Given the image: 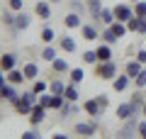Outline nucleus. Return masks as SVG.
<instances>
[{
  "mask_svg": "<svg viewBox=\"0 0 146 139\" xmlns=\"http://www.w3.org/2000/svg\"><path fill=\"white\" fill-rule=\"evenodd\" d=\"M136 134H139V122L134 117L124 120V127L117 129V139H136Z\"/></svg>",
  "mask_w": 146,
  "mask_h": 139,
  "instance_id": "3",
  "label": "nucleus"
},
{
  "mask_svg": "<svg viewBox=\"0 0 146 139\" xmlns=\"http://www.w3.org/2000/svg\"><path fill=\"white\" fill-rule=\"evenodd\" d=\"M15 17H17V12L7 7V10L0 15V20H3V25H5V27H15Z\"/></svg>",
  "mask_w": 146,
  "mask_h": 139,
  "instance_id": "24",
  "label": "nucleus"
},
{
  "mask_svg": "<svg viewBox=\"0 0 146 139\" xmlns=\"http://www.w3.org/2000/svg\"><path fill=\"white\" fill-rule=\"evenodd\" d=\"M98 103L102 105V108H105V105H107V95H105V93H100V95H98Z\"/></svg>",
  "mask_w": 146,
  "mask_h": 139,
  "instance_id": "45",
  "label": "nucleus"
},
{
  "mask_svg": "<svg viewBox=\"0 0 146 139\" xmlns=\"http://www.w3.org/2000/svg\"><path fill=\"white\" fill-rule=\"evenodd\" d=\"M80 37H83L85 41H95L98 39V29H95L93 25H83L80 27Z\"/></svg>",
  "mask_w": 146,
  "mask_h": 139,
  "instance_id": "19",
  "label": "nucleus"
},
{
  "mask_svg": "<svg viewBox=\"0 0 146 139\" xmlns=\"http://www.w3.org/2000/svg\"><path fill=\"white\" fill-rule=\"evenodd\" d=\"M98 129V117H93V122H76V134L78 137H93Z\"/></svg>",
  "mask_w": 146,
  "mask_h": 139,
  "instance_id": "6",
  "label": "nucleus"
},
{
  "mask_svg": "<svg viewBox=\"0 0 146 139\" xmlns=\"http://www.w3.org/2000/svg\"><path fill=\"white\" fill-rule=\"evenodd\" d=\"M100 39H102L105 44H115V41L119 39V37H117L115 32H112V27H105V29H102V34H100Z\"/></svg>",
  "mask_w": 146,
  "mask_h": 139,
  "instance_id": "25",
  "label": "nucleus"
},
{
  "mask_svg": "<svg viewBox=\"0 0 146 139\" xmlns=\"http://www.w3.org/2000/svg\"><path fill=\"white\" fill-rule=\"evenodd\" d=\"M51 98H54V93H42V95H39V105H44V108L49 110V105H51Z\"/></svg>",
  "mask_w": 146,
  "mask_h": 139,
  "instance_id": "35",
  "label": "nucleus"
},
{
  "mask_svg": "<svg viewBox=\"0 0 146 139\" xmlns=\"http://www.w3.org/2000/svg\"><path fill=\"white\" fill-rule=\"evenodd\" d=\"M32 25V17L27 15V12H17V17H15V29H27V27Z\"/></svg>",
  "mask_w": 146,
  "mask_h": 139,
  "instance_id": "18",
  "label": "nucleus"
},
{
  "mask_svg": "<svg viewBox=\"0 0 146 139\" xmlns=\"http://www.w3.org/2000/svg\"><path fill=\"white\" fill-rule=\"evenodd\" d=\"M68 76H71V83L80 86V81L85 78V71H83V68H71V71H68Z\"/></svg>",
  "mask_w": 146,
  "mask_h": 139,
  "instance_id": "27",
  "label": "nucleus"
},
{
  "mask_svg": "<svg viewBox=\"0 0 146 139\" xmlns=\"http://www.w3.org/2000/svg\"><path fill=\"white\" fill-rule=\"evenodd\" d=\"M49 90V83L46 81H39V78H34V86H32V93L34 95H42V93Z\"/></svg>",
  "mask_w": 146,
  "mask_h": 139,
  "instance_id": "28",
  "label": "nucleus"
},
{
  "mask_svg": "<svg viewBox=\"0 0 146 139\" xmlns=\"http://www.w3.org/2000/svg\"><path fill=\"white\" fill-rule=\"evenodd\" d=\"M58 46H61L66 54H73V51H76V39L68 37V34H63V37H58Z\"/></svg>",
  "mask_w": 146,
  "mask_h": 139,
  "instance_id": "14",
  "label": "nucleus"
},
{
  "mask_svg": "<svg viewBox=\"0 0 146 139\" xmlns=\"http://www.w3.org/2000/svg\"><path fill=\"white\" fill-rule=\"evenodd\" d=\"M22 5H25V0H7V7H10V10H15V12H20Z\"/></svg>",
  "mask_w": 146,
  "mask_h": 139,
  "instance_id": "38",
  "label": "nucleus"
},
{
  "mask_svg": "<svg viewBox=\"0 0 146 139\" xmlns=\"http://www.w3.org/2000/svg\"><path fill=\"white\" fill-rule=\"evenodd\" d=\"M5 83H7V73H5V71H0V88L5 86Z\"/></svg>",
  "mask_w": 146,
  "mask_h": 139,
  "instance_id": "46",
  "label": "nucleus"
},
{
  "mask_svg": "<svg viewBox=\"0 0 146 139\" xmlns=\"http://www.w3.org/2000/svg\"><path fill=\"white\" fill-rule=\"evenodd\" d=\"M22 81H27L22 68H12V71H7V83H12V86H20Z\"/></svg>",
  "mask_w": 146,
  "mask_h": 139,
  "instance_id": "17",
  "label": "nucleus"
},
{
  "mask_svg": "<svg viewBox=\"0 0 146 139\" xmlns=\"http://www.w3.org/2000/svg\"><path fill=\"white\" fill-rule=\"evenodd\" d=\"M141 115H144V117H146V103H144V108H141Z\"/></svg>",
  "mask_w": 146,
  "mask_h": 139,
  "instance_id": "48",
  "label": "nucleus"
},
{
  "mask_svg": "<svg viewBox=\"0 0 146 139\" xmlns=\"http://www.w3.org/2000/svg\"><path fill=\"white\" fill-rule=\"evenodd\" d=\"M63 25H66L68 29H78V27H83V20H80L78 12H68V15L63 17Z\"/></svg>",
  "mask_w": 146,
  "mask_h": 139,
  "instance_id": "12",
  "label": "nucleus"
},
{
  "mask_svg": "<svg viewBox=\"0 0 146 139\" xmlns=\"http://www.w3.org/2000/svg\"><path fill=\"white\" fill-rule=\"evenodd\" d=\"M34 12H36L39 17H42V20H49V17H51V5H49L46 0H36Z\"/></svg>",
  "mask_w": 146,
  "mask_h": 139,
  "instance_id": "10",
  "label": "nucleus"
},
{
  "mask_svg": "<svg viewBox=\"0 0 146 139\" xmlns=\"http://www.w3.org/2000/svg\"><path fill=\"white\" fill-rule=\"evenodd\" d=\"M63 98H66L68 103H78V86H76V83L66 86V93H63Z\"/></svg>",
  "mask_w": 146,
  "mask_h": 139,
  "instance_id": "21",
  "label": "nucleus"
},
{
  "mask_svg": "<svg viewBox=\"0 0 146 139\" xmlns=\"http://www.w3.org/2000/svg\"><path fill=\"white\" fill-rule=\"evenodd\" d=\"M88 10H90V15H93V20H98L100 12H102V0H90V3H88Z\"/></svg>",
  "mask_w": 146,
  "mask_h": 139,
  "instance_id": "26",
  "label": "nucleus"
},
{
  "mask_svg": "<svg viewBox=\"0 0 146 139\" xmlns=\"http://www.w3.org/2000/svg\"><path fill=\"white\" fill-rule=\"evenodd\" d=\"M22 71H25V78H27V81H29V78H36V76H39V66H36L34 61L25 63V66H22Z\"/></svg>",
  "mask_w": 146,
  "mask_h": 139,
  "instance_id": "22",
  "label": "nucleus"
},
{
  "mask_svg": "<svg viewBox=\"0 0 146 139\" xmlns=\"http://www.w3.org/2000/svg\"><path fill=\"white\" fill-rule=\"evenodd\" d=\"M0 68H3V71H12V68H17V56L15 54H3V56H0Z\"/></svg>",
  "mask_w": 146,
  "mask_h": 139,
  "instance_id": "9",
  "label": "nucleus"
},
{
  "mask_svg": "<svg viewBox=\"0 0 146 139\" xmlns=\"http://www.w3.org/2000/svg\"><path fill=\"white\" fill-rule=\"evenodd\" d=\"M0 71H3V68H0Z\"/></svg>",
  "mask_w": 146,
  "mask_h": 139,
  "instance_id": "52",
  "label": "nucleus"
},
{
  "mask_svg": "<svg viewBox=\"0 0 146 139\" xmlns=\"http://www.w3.org/2000/svg\"><path fill=\"white\" fill-rule=\"evenodd\" d=\"M117 76V63L115 61H98L95 63V78L100 81H115Z\"/></svg>",
  "mask_w": 146,
  "mask_h": 139,
  "instance_id": "2",
  "label": "nucleus"
},
{
  "mask_svg": "<svg viewBox=\"0 0 146 139\" xmlns=\"http://www.w3.org/2000/svg\"><path fill=\"white\" fill-rule=\"evenodd\" d=\"M127 29H129V32H136V34H139V15H134L129 22H127Z\"/></svg>",
  "mask_w": 146,
  "mask_h": 139,
  "instance_id": "36",
  "label": "nucleus"
},
{
  "mask_svg": "<svg viewBox=\"0 0 146 139\" xmlns=\"http://www.w3.org/2000/svg\"><path fill=\"white\" fill-rule=\"evenodd\" d=\"M42 59H44V61H49V63H51L54 59H56V49H54V46H46V49L42 51Z\"/></svg>",
  "mask_w": 146,
  "mask_h": 139,
  "instance_id": "34",
  "label": "nucleus"
},
{
  "mask_svg": "<svg viewBox=\"0 0 146 139\" xmlns=\"http://www.w3.org/2000/svg\"><path fill=\"white\" fill-rule=\"evenodd\" d=\"M51 139H68V137H66V134H63V132H56V134H54Z\"/></svg>",
  "mask_w": 146,
  "mask_h": 139,
  "instance_id": "47",
  "label": "nucleus"
},
{
  "mask_svg": "<svg viewBox=\"0 0 146 139\" xmlns=\"http://www.w3.org/2000/svg\"><path fill=\"white\" fill-rule=\"evenodd\" d=\"M129 83H131V78L127 76H115V81H112V88H115L117 93H122V90H127V88H129Z\"/></svg>",
  "mask_w": 146,
  "mask_h": 139,
  "instance_id": "15",
  "label": "nucleus"
},
{
  "mask_svg": "<svg viewBox=\"0 0 146 139\" xmlns=\"http://www.w3.org/2000/svg\"><path fill=\"white\" fill-rule=\"evenodd\" d=\"M83 10H85V5L80 3V0H71V12H78V15H80Z\"/></svg>",
  "mask_w": 146,
  "mask_h": 139,
  "instance_id": "39",
  "label": "nucleus"
},
{
  "mask_svg": "<svg viewBox=\"0 0 146 139\" xmlns=\"http://www.w3.org/2000/svg\"><path fill=\"white\" fill-rule=\"evenodd\" d=\"M136 61L146 63V49H139V51H136Z\"/></svg>",
  "mask_w": 146,
  "mask_h": 139,
  "instance_id": "43",
  "label": "nucleus"
},
{
  "mask_svg": "<svg viewBox=\"0 0 146 139\" xmlns=\"http://www.w3.org/2000/svg\"><path fill=\"white\" fill-rule=\"evenodd\" d=\"M95 51H98V61H112V44H100Z\"/></svg>",
  "mask_w": 146,
  "mask_h": 139,
  "instance_id": "16",
  "label": "nucleus"
},
{
  "mask_svg": "<svg viewBox=\"0 0 146 139\" xmlns=\"http://www.w3.org/2000/svg\"><path fill=\"white\" fill-rule=\"evenodd\" d=\"M39 39H42L44 44H51V41L56 39V34H54V29H51V27H44V29H42V34H39Z\"/></svg>",
  "mask_w": 146,
  "mask_h": 139,
  "instance_id": "31",
  "label": "nucleus"
},
{
  "mask_svg": "<svg viewBox=\"0 0 146 139\" xmlns=\"http://www.w3.org/2000/svg\"><path fill=\"white\" fill-rule=\"evenodd\" d=\"M78 110H80L78 103H68V105H63L58 112H61V120H68V115H71V112H78Z\"/></svg>",
  "mask_w": 146,
  "mask_h": 139,
  "instance_id": "29",
  "label": "nucleus"
},
{
  "mask_svg": "<svg viewBox=\"0 0 146 139\" xmlns=\"http://www.w3.org/2000/svg\"><path fill=\"white\" fill-rule=\"evenodd\" d=\"M100 22H102L105 27H110L112 22H115V10H107V7H102V12H100V17H98Z\"/></svg>",
  "mask_w": 146,
  "mask_h": 139,
  "instance_id": "23",
  "label": "nucleus"
},
{
  "mask_svg": "<svg viewBox=\"0 0 146 139\" xmlns=\"http://www.w3.org/2000/svg\"><path fill=\"white\" fill-rule=\"evenodd\" d=\"M51 68H54L56 73H66V71H71V68H68V63L63 61V59H54V61H51Z\"/></svg>",
  "mask_w": 146,
  "mask_h": 139,
  "instance_id": "32",
  "label": "nucleus"
},
{
  "mask_svg": "<svg viewBox=\"0 0 146 139\" xmlns=\"http://www.w3.org/2000/svg\"><path fill=\"white\" fill-rule=\"evenodd\" d=\"M129 103L134 105V110H136V112H141V108H144L146 98H144V95H141V93H134V95H131V100H129Z\"/></svg>",
  "mask_w": 146,
  "mask_h": 139,
  "instance_id": "30",
  "label": "nucleus"
},
{
  "mask_svg": "<svg viewBox=\"0 0 146 139\" xmlns=\"http://www.w3.org/2000/svg\"><path fill=\"white\" fill-rule=\"evenodd\" d=\"M51 3H63V0H51Z\"/></svg>",
  "mask_w": 146,
  "mask_h": 139,
  "instance_id": "49",
  "label": "nucleus"
},
{
  "mask_svg": "<svg viewBox=\"0 0 146 139\" xmlns=\"http://www.w3.org/2000/svg\"><path fill=\"white\" fill-rule=\"evenodd\" d=\"M83 61L85 63H98V51H83Z\"/></svg>",
  "mask_w": 146,
  "mask_h": 139,
  "instance_id": "37",
  "label": "nucleus"
},
{
  "mask_svg": "<svg viewBox=\"0 0 146 139\" xmlns=\"http://www.w3.org/2000/svg\"><path fill=\"white\" fill-rule=\"evenodd\" d=\"M134 15L146 17V0H136V3H134Z\"/></svg>",
  "mask_w": 146,
  "mask_h": 139,
  "instance_id": "33",
  "label": "nucleus"
},
{
  "mask_svg": "<svg viewBox=\"0 0 146 139\" xmlns=\"http://www.w3.org/2000/svg\"><path fill=\"white\" fill-rule=\"evenodd\" d=\"M134 83H136V88H144V86H146V71H141L139 76L134 78Z\"/></svg>",
  "mask_w": 146,
  "mask_h": 139,
  "instance_id": "41",
  "label": "nucleus"
},
{
  "mask_svg": "<svg viewBox=\"0 0 146 139\" xmlns=\"http://www.w3.org/2000/svg\"><path fill=\"white\" fill-rule=\"evenodd\" d=\"M112 10H115V20H119V22H129L134 17V7L127 5V3H117Z\"/></svg>",
  "mask_w": 146,
  "mask_h": 139,
  "instance_id": "4",
  "label": "nucleus"
},
{
  "mask_svg": "<svg viewBox=\"0 0 146 139\" xmlns=\"http://www.w3.org/2000/svg\"><path fill=\"white\" fill-rule=\"evenodd\" d=\"M141 66H144V63H141V61H136V59H134V61H129V63H127V66H124V73H127V76L131 78V81H134V78L139 76L141 71H144V68H141Z\"/></svg>",
  "mask_w": 146,
  "mask_h": 139,
  "instance_id": "13",
  "label": "nucleus"
},
{
  "mask_svg": "<svg viewBox=\"0 0 146 139\" xmlns=\"http://www.w3.org/2000/svg\"><path fill=\"white\" fill-rule=\"evenodd\" d=\"M139 34H146V17H139Z\"/></svg>",
  "mask_w": 146,
  "mask_h": 139,
  "instance_id": "44",
  "label": "nucleus"
},
{
  "mask_svg": "<svg viewBox=\"0 0 146 139\" xmlns=\"http://www.w3.org/2000/svg\"><path fill=\"white\" fill-rule=\"evenodd\" d=\"M0 98H3V100H10V103H15L20 95H17V90H15V86H12V83H5V86L0 88Z\"/></svg>",
  "mask_w": 146,
  "mask_h": 139,
  "instance_id": "11",
  "label": "nucleus"
},
{
  "mask_svg": "<svg viewBox=\"0 0 146 139\" xmlns=\"http://www.w3.org/2000/svg\"><path fill=\"white\" fill-rule=\"evenodd\" d=\"M49 93H54V95H63V93H66V83H63L61 78L51 81V83H49Z\"/></svg>",
  "mask_w": 146,
  "mask_h": 139,
  "instance_id": "20",
  "label": "nucleus"
},
{
  "mask_svg": "<svg viewBox=\"0 0 146 139\" xmlns=\"http://www.w3.org/2000/svg\"><path fill=\"white\" fill-rule=\"evenodd\" d=\"M83 110L90 115V117H100V115H102V105L98 103V98H90V100H85V103H83Z\"/></svg>",
  "mask_w": 146,
  "mask_h": 139,
  "instance_id": "8",
  "label": "nucleus"
},
{
  "mask_svg": "<svg viewBox=\"0 0 146 139\" xmlns=\"http://www.w3.org/2000/svg\"><path fill=\"white\" fill-rule=\"evenodd\" d=\"M44 117H46V108L36 103L34 108H32V112H29V122H32V127H39V124L44 122Z\"/></svg>",
  "mask_w": 146,
  "mask_h": 139,
  "instance_id": "7",
  "label": "nucleus"
},
{
  "mask_svg": "<svg viewBox=\"0 0 146 139\" xmlns=\"http://www.w3.org/2000/svg\"><path fill=\"white\" fill-rule=\"evenodd\" d=\"M83 139H90V137H83Z\"/></svg>",
  "mask_w": 146,
  "mask_h": 139,
  "instance_id": "51",
  "label": "nucleus"
},
{
  "mask_svg": "<svg viewBox=\"0 0 146 139\" xmlns=\"http://www.w3.org/2000/svg\"><path fill=\"white\" fill-rule=\"evenodd\" d=\"M20 139H42V134L36 132V129H29V132H22Z\"/></svg>",
  "mask_w": 146,
  "mask_h": 139,
  "instance_id": "40",
  "label": "nucleus"
},
{
  "mask_svg": "<svg viewBox=\"0 0 146 139\" xmlns=\"http://www.w3.org/2000/svg\"><path fill=\"white\" fill-rule=\"evenodd\" d=\"M36 98H39V95H34L32 90H27V93H22V95H20V98H17L12 105H15V110H17L20 115H29L32 108L36 105Z\"/></svg>",
  "mask_w": 146,
  "mask_h": 139,
  "instance_id": "1",
  "label": "nucleus"
},
{
  "mask_svg": "<svg viewBox=\"0 0 146 139\" xmlns=\"http://www.w3.org/2000/svg\"><path fill=\"white\" fill-rule=\"evenodd\" d=\"M136 110H134V105L131 103H122V105H117V110H115V117L117 120H122V122H124V120H131V117H136Z\"/></svg>",
  "mask_w": 146,
  "mask_h": 139,
  "instance_id": "5",
  "label": "nucleus"
},
{
  "mask_svg": "<svg viewBox=\"0 0 146 139\" xmlns=\"http://www.w3.org/2000/svg\"><path fill=\"white\" fill-rule=\"evenodd\" d=\"M139 137L146 139V120H141V122H139Z\"/></svg>",
  "mask_w": 146,
  "mask_h": 139,
  "instance_id": "42",
  "label": "nucleus"
},
{
  "mask_svg": "<svg viewBox=\"0 0 146 139\" xmlns=\"http://www.w3.org/2000/svg\"><path fill=\"white\" fill-rule=\"evenodd\" d=\"M129 3H136V0H129Z\"/></svg>",
  "mask_w": 146,
  "mask_h": 139,
  "instance_id": "50",
  "label": "nucleus"
}]
</instances>
